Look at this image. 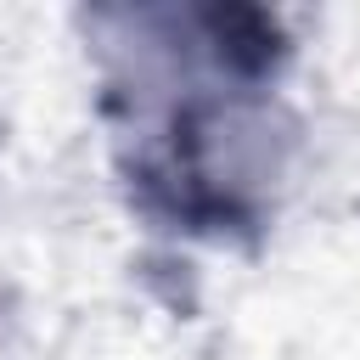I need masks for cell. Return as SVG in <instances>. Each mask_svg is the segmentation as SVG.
Returning <instances> with one entry per match:
<instances>
[{
	"label": "cell",
	"mask_w": 360,
	"mask_h": 360,
	"mask_svg": "<svg viewBox=\"0 0 360 360\" xmlns=\"http://www.w3.org/2000/svg\"><path fill=\"white\" fill-rule=\"evenodd\" d=\"M298 152L304 124L276 90L208 84L180 90L124 180L129 202L169 231L202 242H259L292 186Z\"/></svg>",
	"instance_id": "obj_1"
}]
</instances>
